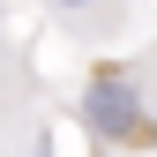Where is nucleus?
<instances>
[{
	"label": "nucleus",
	"instance_id": "nucleus-1",
	"mask_svg": "<svg viewBox=\"0 0 157 157\" xmlns=\"http://www.w3.org/2000/svg\"><path fill=\"white\" fill-rule=\"evenodd\" d=\"M90 120H97V127H112V135H127V127H135V90L105 75V82L90 90Z\"/></svg>",
	"mask_w": 157,
	"mask_h": 157
},
{
	"label": "nucleus",
	"instance_id": "nucleus-2",
	"mask_svg": "<svg viewBox=\"0 0 157 157\" xmlns=\"http://www.w3.org/2000/svg\"><path fill=\"white\" fill-rule=\"evenodd\" d=\"M67 8H82V0H67Z\"/></svg>",
	"mask_w": 157,
	"mask_h": 157
}]
</instances>
